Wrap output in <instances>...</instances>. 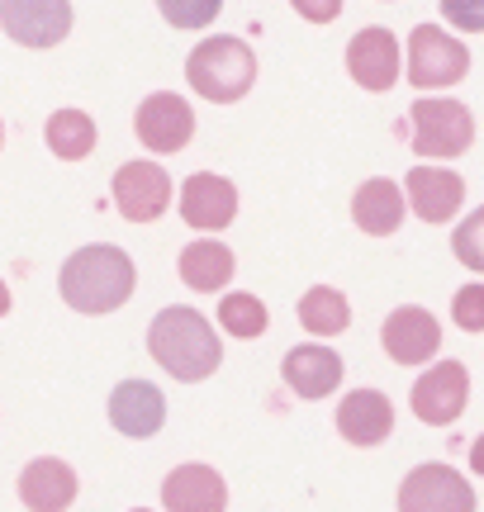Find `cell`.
<instances>
[{
  "label": "cell",
  "mask_w": 484,
  "mask_h": 512,
  "mask_svg": "<svg viewBox=\"0 0 484 512\" xmlns=\"http://www.w3.org/2000/svg\"><path fill=\"white\" fill-rule=\"evenodd\" d=\"M186 76H190V91L214 100V105H233L242 95L252 91L257 81V57L242 38H205L195 53L186 57Z\"/></svg>",
  "instance_id": "obj_3"
},
{
  "label": "cell",
  "mask_w": 484,
  "mask_h": 512,
  "mask_svg": "<svg viewBox=\"0 0 484 512\" xmlns=\"http://www.w3.org/2000/svg\"><path fill=\"white\" fill-rule=\"evenodd\" d=\"M219 323L228 328V337H261L266 323H271V313H266V304L257 294H228L219 304Z\"/></svg>",
  "instance_id": "obj_24"
},
{
  "label": "cell",
  "mask_w": 484,
  "mask_h": 512,
  "mask_svg": "<svg viewBox=\"0 0 484 512\" xmlns=\"http://www.w3.org/2000/svg\"><path fill=\"white\" fill-rule=\"evenodd\" d=\"M233 214H238V190H233V181L205 171V176H190V181L181 185V219H186L190 228L219 233V228L233 223Z\"/></svg>",
  "instance_id": "obj_14"
},
{
  "label": "cell",
  "mask_w": 484,
  "mask_h": 512,
  "mask_svg": "<svg viewBox=\"0 0 484 512\" xmlns=\"http://www.w3.org/2000/svg\"><path fill=\"white\" fill-rule=\"evenodd\" d=\"M10 313V290H5V280H0V318Z\"/></svg>",
  "instance_id": "obj_31"
},
{
  "label": "cell",
  "mask_w": 484,
  "mask_h": 512,
  "mask_svg": "<svg viewBox=\"0 0 484 512\" xmlns=\"http://www.w3.org/2000/svg\"><path fill=\"white\" fill-rule=\"evenodd\" d=\"M114 204L129 223L162 219L171 204V176L157 162H124L114 171Z\"/></svg>",
  "instance_id": "obj_9"
},
{
  "label": "cell",
  "mask_w": 484,
  "mask_h": 512,
  "mask_svg": "<svg viewBox=\"0 0 484 512\" xmlns=\"http://www.w3.org/2000/svg\"><path fill=\"white\" fill-rule=\"evenodd\" d=\"M133 133H138V143L148 147V152H181L190 143V133H195V114H190V105L181 95L157 91L138 105Z\"/></svg>",
  "instance_id": "obj_10"
},
{
  "label": "cell",
  "mask_w": 484,
  "mask_h": 512,
  "mask_svg": "<svg viewBox=\"0 0 484 512\" xmlns=\"http://www.w3.org/2000/svg\"><path fill=\"white\" fill-rule=\"evenodd\" d=\"M347 72L361 91H390L399 81V38L390 29H361L347 43Z\"/></svg>",
  "instance_id": "obj_12"
},
{
  "label": "cell",
  "mask_w": 484,
  "mask_h": 512,
  "mask_svg": "<svg viewBox=\"0 0 484 512\" xmlns=\"http://www.w3.org/2000/svg\"><path fill=\"white\" fill-rule=\"evenodd\" d=\"M290 5H295L309 24H333V19L342 15V0H290Z\"/></svg>",
  "instance_id": "obj_29"
},
{
  "label": "cell",
  "mask_w": 484,
  "mask_h": 512,
  "mask_svg": "<svg viewBox=\"0 0 484 512\" xmlns=\"http://www.w3.org/2000/svg\"><path fill=\"white\" fill-rule=\"evenodd\" d=\"M404 512H475V489L456 475L451 465H418L404 489H399Z\"/></svg>",
  "instance_id": "obj_8"
},
{
  "label": "cell",
  "mask_w": 484,
  "mask_h": 512,
  "mask_svg": "<svg viewBox=\"0 0 484 512\" xmlns=\"http://www.w3.org/2000/svg\"><path fill=\"white\" fill-rule=\"evenodd\" d=\"M404 214H409L404 190H399L394 181H385V176L366 181L361 190H356V200H352L356 228H361V233H371V238H390L394 228L404 223Z\"/></svg>",
  "instance_id": "obj_20"
},
{
  "label": "cell",
  "mask_w": 484,
  "mask_h": 512,
  "mask_svg": "<svg viewBox=\"0 0 484 512\" xmlns=\"http://www.w3.org/2000/svg\"><path fill=\"white\" fill-rule=\"evenodd\" d=\"M19 498L34 512H62L76 498V470L57 456L29 460L24 475H19Z\"/></svg>",
  "instance_id": "obj_18"
},
{
  "label": "cell",
  "mask_w": 484,
  "mask_h": 512,
  "mask_svg": "<svg viewBox=\"0 0 484 512\" xmlns=\"http://www.w3.org/2000/svg\"><path fill=\"white\" fill-rule=\"evenodd\" d=\"M385 351L399 366H423L442 351V323L418 304H404L385 318Z\"/></svg>",
  "instance_id": "obj_11"
},
{
  "label": "cell",
  "mask_w": 484,
  "mask_h": 512,
  "mask_svg": "<svg viewBox=\"0 0 484 512\" xmlns=\"http://www.w3.org/2000/svg\"><path fill=\"white\" fill-rule=\"evenodd\" d=\"M162 503L171 512H219L228 503V489L209 465H181L162 484Z\"/></svg>",
  "instance_id": "obj_19"
},
{
  "label": "cell",
  "mask_w": 484,
  "mask_h": 512,
  "mask_svg": "<svg viewBox=\"0 0 484 512\" xmlns=\"http://www.w3.org/2000/svg\"><path fill=\"white\" fill-rule=\"evenodd\" d=\"M181 280H186L190 290H200V294H214V290H224L228 280H233V271H238V261H233V252H228L224 242H190L186 252H181Z\"/></svg>",
  "instance_id": "obj_21"
},
{
  "label": "cell",
  "mask_w": 484,
  "mask_h": 512,
  "mask_svg": "<svg viewBox=\"0 0 484 512\" xmlns=\"http://www.w3.org/2000/svg\"><path fill=\"white\" fill-rule=\"evenodd\" d=\"M280 375L295 389L299 399H328L337 384H342V356L328 347H295L285 351Z\"/></svg>",
  "instance_id": "obj_17"
},
{
  "label": "cell",
  "mask_w": 484,
  "mask_h": 512,
  "mask_svg": "<svg viewBox=\"0 0 484 512\" xmlns=\"http://www.w3.org/2000/svg\"><path fill=\"white\" fill-rule=\"evenodd\" d=\"M442 19L461 34H484V0H442Z\"/></svg>",
  "instance_id": "obj_28"
},
{
  "label": "cell",
  "mask_w": 484,
  "mask_h": 512,
  "mask_svg": "<svg viewBox=\"0 0 484 512\" xmlns=\"http://www.w3.org/2000/svg\"><path fill=\"white\" fill-rule=\"evenodd\" d=\"M110 422L124 437H157L167 422V399L148 380H124L110 394Z\"/></svg>",
  "instance_id": "obj_13"
},
{
  "label": "cell",
  "mask_w": 484,
  "mask_h": 512,
  "mask_svg": "<svg viewBox=\"0 0 484 512\" xmlns=\"http://www.w3.org/2000/svg\"><path fill=\"white\" fill-rule=\"evenodd\" d=\"M0 143H5V124H0Z\"/></svg>",
  "instance_id": "obj_32"
},
{
  "label": "cell",
  "mask_w": 484,
  "mask_h": 512,
  "mask_svg": "<svg viewBox=\"0 0 484 512\" xmlns=\"http://www.w3.org/2000/svg\"><path fill=\"white\" fill-rule=\"evenodd\" d=\"M299 323L314 332V337H337V332L352 328V304L333 285H314V290L299 299Z\"/></svg>",
  "instance_id": "obj_22"
},
{
  "label": "cell",
  "mask_w": 484,
  "mask_h": 512,
  "mask_svg": "<svg viewBox=\"0 0 484 512\" xmlns=\"http://www.w3.org/2000/svg\"><path fill=\"white\" fill-rule=\"evenodd\" d=\"M451 252H456V261H461V266H470V271L484 275V204L470 214L466 223H461V228H456Z\"/></svg>",
  "instance_id": "obj_26"
},
{
  "label": "cell",
  "mask_w": 484,
  "mask_h": 512,
  "mask_svg": "<svg viewBox=\"0 0 484 512\" xmlns=\"http://www.w3.org/2000/svg\"><path fill=\"white\" fill-rule=\"evenodd\" d=\"M466 204V181L442 166H418L409 171V209L423 223H447Z\"/></svg>",
  "instance_id": "obj_15"
},
{
  "label": "cell",
  "mask_w": 484,
  "mask_h": 512,
  "mask_svg": "<svg viewBox=\"0 0 484 512\" xmlns=\"http://www.w3.org/2000/svg\"><path fill=\"white\" fill-rule=\"evenodd\" d=\"M219 5L224 0H157V10L171 29H205L219 19Z\"/></svg>",
  "instance_id": "obj_25"
},
{
  "label": "cell",
  "mask_w": 484,
  "mask_h": 512,
  "mask_svg": "<svg viewBox=\"0 0 484 512\" xmlns=\"http://www.w3.org/2000/svg\"><path fill=\"white\" fill-rule=\"evenodd\" d=\"M337 432L352 446H380L394 432V403L380 389H356L337 408Z\"/></svg>",
  "instance_id": "obj_16"
},
{
  "label": "cell",
  "mask_w": 484,
  "mask_h": 512,
  "mask_svg": "<svg viewBox=\"0 0 484 512\" xmlns=\"http://www.w3.org/2000/svg\"><path fill=\"white\" fill-rule=\"evenodd\" d=\"M470 72V53L461 38L437 24H418L409 34V81L413 91H447Z\"/></svg>",
  "instance_id": "obj_5"
},
{
  "label": "cell",
  "mask_w": 484,
  "mask_h": 512,
  "mask_svg": "<svg viewBox=\"0 0 484 512\" xmlns=\"http://www.w3.org/2000/svg\"><path fill=\"white\" fill-rule=\"evenodd\" d=\"M0 29L24 48H57L72 34L67 0H0Z\"/></svg>",
  "instance_id": "obj_6"
},
{
  "label": "cell",
  "mask_w": 484,
  "mask_h": 512,
  "mask_svg": "<svg viewBox=\"0 0 484 512\" xmlns=\"http://www.w3.org/2000/svg\"><path fill=\"white\" fill-rule=\"evenodd\" d=\"M43 138L53 147V157L62 162H81L95 152V119L86 110H57L43 128Z\"/></svg>",
  "instance_id": "obj_23"
},
{
  "label": "cell",
  "mask_w": 484,
  "mask_h": 512,
  "mask_svg": "<svg viewBox=\"0 0 484 512\" xmlns=\"http://www.w3.org/2000/svg\"><path fill=\"white\" fill-rule=\"evenodd\" d=\"M148 351L152 361H162L171 380H209L219 361H224V347H219V332L205 323V313L195 309H181V304H171L152 318L148 328Z\"/></svg>",
  "instance_id": "obj_2"
},
{
  "label": "cell",
  "mask_w": 484,
  "mask_h": 512,
  "mask_svg": "<svg viewBox=\"0 0 484 512\" xmlns=\"http://www.w3.org/2000/svg\"><path fill=\"white\" fill-rule=\"evenodd\" d=\"M470 470L484 475V437H475V446H470Z\"/></svg>",
  "instance_id": "obj_30"
},
{
  "label": "cell",
  "mask_w": 484,
  "mask_h": 512,
  "mask_svg": "<svg viewBox=\"0 0 484 512\" xmlns=\"http://www.w3.org/2000/svg\"><path fill=\"white\" fill-rule=\"evenodd\" d=\"M133 285H138V271L124 247H110V242H91V247H76L67 261H62V275H57V290L72 304L76 313H114L129 304Z\"/></svg>",
  "instance_id": "obj_1"
},
{
  "label": "cell",
  "mask_w": 484,
  "mask_h": 512,
  "mask_svg": "<svg viewBox=\"0 0 484 512\" xmlns=\"http://www.w3.org/2000/svg\"><path fill=\"white\" fill-rule=\"evenodd\" d=\"M475 143V114L461 105V100H418L413 105V152L428 157V162H447V157H461L466 147Z\"/></svg>",
  "instance_id": "obj_4"
},
{
  "label": "cell",
  "mask_w": 484,
  "mask_h": 512,
  "mask_svg": "<svg viewBox=\"0 0 484 512\" xmlns=\"http://www.w3.org/2000/svg\"><path fill=\"white\" fill-rule=\"evenodd\" d=\"M413 418L428 422V427H451V422L466 413L470 399V375L461 361H437V366L413 384Z\"/></svg>",
  "instance_id": "obj_7"
},
{
  "label": "cell",
  "mask_w": 484,
  "mask_h": 512,
  "mask_svg": "<svg viewBox=\"0 0 484 512\" xmlns=\"http://www.w3.org/2000/svg\"><path fill=\"white\" fill-rule=\"evenodd\" d=\"M451 318L461 332H484V285H466L451 299Z\"/></svg>",
  "instance_id": "obj_27"
}]
</instances>
